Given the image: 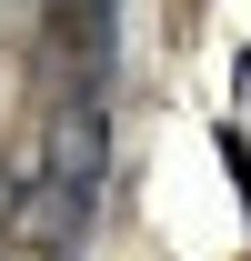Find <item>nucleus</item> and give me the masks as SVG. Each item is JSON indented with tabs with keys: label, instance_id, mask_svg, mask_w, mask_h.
Segmentation results:
<instances>
[{
	"label": "nucleus",
	"instance_id": "1",
	"mask_svg": "<svg viewBox=\"0 0 251 261\" xmlns=\"http://www.w3.org/2000/svg\"><path fill=\"white\" fill-rule=\"evenodd\" d=\"M91 181H70L40 141H10L0 151V241L31 261H81V241H91Z\"/></svg>",
	"mask_w": 251,
	"mask_h": 261
}]
</instances>
